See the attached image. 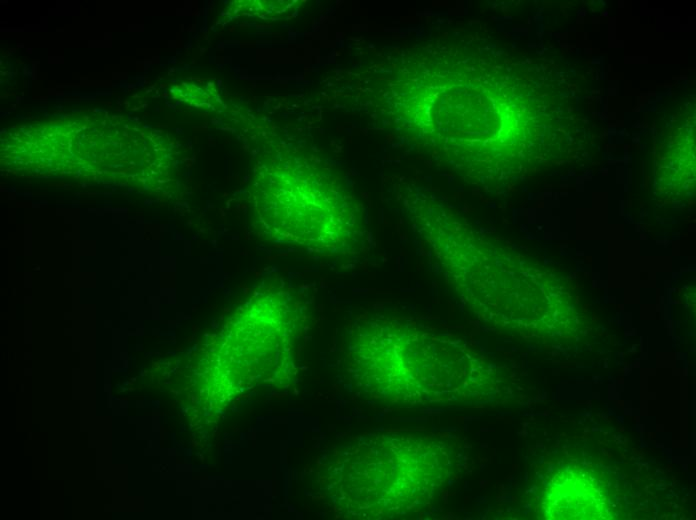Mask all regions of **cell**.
Instances as JSON below:
<instances>
[{
	"label": "cell",
	"instance_id": "6da1fadb",
	"mask_svg": "<svg viewBox=\"0 0 696 520\" xmlns=\"http://www.w3.org/2000/svg\"><path fill=\"white\" fill-rule=\"evenodd\" d=\"M313 175L295 167L262 172L259 213L271 239L320 252H342L357 240L354 220L342 198L316 184Z\"/></svg>",
	"mask_w": 696,
	"mask_h": 520
}]
</instances>
